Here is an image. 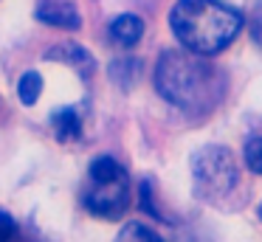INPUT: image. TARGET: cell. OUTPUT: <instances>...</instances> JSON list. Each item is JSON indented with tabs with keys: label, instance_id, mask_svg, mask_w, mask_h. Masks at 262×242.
I'll use <instances>...</instances> for the list:
<instances>
[{
	"label": "cell",
	"instance_id": "8",
	"mask_svg": "<svg viewBox=\"0 0 262 242\" xmlns=\"http://www.w3.org/2000/svg\"><path fill=\"white\" fill-rule=\"evenodd\" d=\"M116 242H164V239H161V236L155 234L152 228H147V225H141V223H127L124 228L119 231Z\"/></svg>",
	"mask_w": 262,
	"mask_h": 242
},
{
	"label": "cell",
	"instance_id": "1",
	"mask_svg": "<svg viewBox=\"0 0 262 242\" xmlns=\"http://www.w3.org/2000/svg\"><path fill=\"white\" fill-rule=\"evenodd\" d=\"M155 87L172 107L192 116L214 110L223 101V82L220 68L209 62V56L194 51H164L155 65Z\"/></svg>",
	"mask_w": 262,
	"mask_h": 242
},
{
	"label": "cell",
	"instance_id": "9",
	"mask_svg": "<svg viewBox=\"0 0 262 242\" xmlns=\"http://www.w3.org/2000/svg\"><path fill=\"white\" fill-rule=\"evenodd\" d=\"M17 93H20V101H23V104H34L42 93V76L34 71L23 73V79H20V84H17Z\"/></svg>",
	"mask_w": 262,
	"mask_h": 242
},
{
	"label": "cell",
	"instance_id": "3",
	"mask_svg": "<svg viewBox=\"0 0 262 242\" xmlns=\"http://www.w3.org/2000/svg\"><path fill=\"white\" fill-rule=\"evenodd\" d=\"M130 174L116 158H96L88 169L85 183V206L93 217L102 219H119L130 208Z\"/></svg>",
	"mask_w": 262,
	"mask_h": 242
},
{
	"label": "cell",
	"instance_id": "11",
	"mask_svg": "<svg viewBox=\"0 0 262 242\" xmlns=\"http://www.w3.org/2000/svg\"><path fill=\"white\" fill-rule=\"evenodd\" d=\"M14 231H17V225H14L12 214H6L0 208V242H9L14 236Z\"/></svg>",
	"mask_w": 262,
	"mask_h": 242
},
{
	"label": "cell",
	"instance_id": "12",
	"mask_svg": "<svg viewBox=\"0 0 262 242\" xmlns=\"http://www.w3.org/2000/svg\"><path fill=\"white\" fill-rule=\"evenodd\" d=\"M251 37H254V42L262 48V6H256L254 17H251Z\"/></svg>",
	"mask_w": 262,
	"mask_h": 242
},
{
	"label": "cell",
	"instance_id": "13",
	"mask_svg": "<svg viewBox=\"0 0 262 242\" xmlns=\"http://www.w3.org/2000/svg\"><path fill=\"white\" fill-rule=\"evenodd\" d=\"M259 217H262V206H259Z\"/></svg>",
	"mask_w": 262,
	"mask_h": 242
},
{
	"label": "cell",
	"instance_id": "10",
	"mask_svg": "<svg viewBox=\"0 0 262 242\" xmlns=\"http://www.w3.org/2000/svg\"><path fill=\"white\" fill-rule=\"evenodd\" d=\"M245 166H248L251 172L262 174V135L259 138H251L248 144H245Z\"/></svg>",
	"mask_w": 262,
	"mask_h": 242
},
{
	"label": "cell",
	"instance_id": "2",
	"mask_svg": "<svg viewBox=\"0 0 262 242\" xmlns=\"http://www.w3.org/2000/svg\"><path fill=\"white\" fill-rule=\"evenodd\" d=\"M178 42L194 54H220L243 31V14L223 0H178L169 11Z\"/></svg>",
	"mask_w": 262,
	"mask_h": 242
},
{
	"label": "cell",
	"instance_id": "7",
	"mask_svg": "<svg viewBox=\"0 0 262 242\" xmlns=\"http://www.w3.org/2000/svg\"><path fill=\"white\" fill-rule=\"evenodd\" d=\"M51 129H54V135H57L59 141H74V138H79V133H82V121H79V113L74 110V107H65V110H57L51 116Z\"/></svg>",
	"mask_w": 262,
	"mask_h": 242
},
{
	"label": "cell",
	"instance_id": "4",
	"mask_svg": "<svg viewBox=\"0 0 262 242\" xmlns=\"http://www.w3.org/2000/svg\"><path fill=\"white\" fill-rule=\"evenodd\" d=\"M239 178L237 158L231 149L220 144H209L194 152L192 158V183H194V197L206 203H220L234 191Z\"/></svg>",
	"mask_w": 262,
	"mask_h": 242
},
{
	"label": "cell",
	"instance_id": "5",
	"mask_svg": "<svg viewBox=\"0 0 262 242\" xmlns=\"http://www.w3.org/2000/svg\"><path fill=\"white\" fill-rule=\"evenodd\" d=\"M37 17L42 23H48V26H59V28H79V23H82L76 9L68 0H51V6L42 3L37 9Z\"/></svg>",
	"mask_w": 262,
	"mask_h": 242
},
{
	"label": "cell",
	"instance_id": "6",
	"mask_svg": "<svg viewBox=\"0 0 262 242\" xmlns=\"http://www.w3.org/2000/svg\"><path fill=\"white\" fill-rule=\"evenodd\" d=\"M144 37V23L136 14H121L110 23V39L121 48H133Z\"/></svg>",
	"mask_w": 262,
	"mask_h": 242
}]
</instances>
